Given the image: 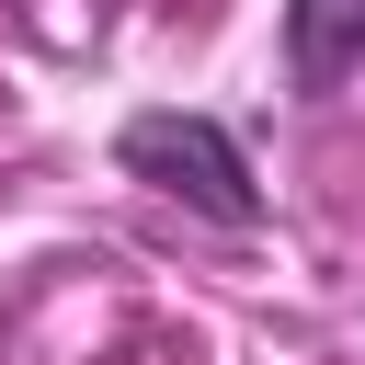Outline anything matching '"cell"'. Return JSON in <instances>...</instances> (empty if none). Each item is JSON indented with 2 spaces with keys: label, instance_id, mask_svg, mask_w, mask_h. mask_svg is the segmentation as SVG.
Listing matches in <instances>:
<instances>
[{
  "label": "cell",
  "instance_id": "cell-1",
  "mask_svg": "<svg viewBox=\"0 0 365 365\" xmlns=\"http://www.w3.org/2000/svg\"><path fill=\"white\" fill-rule=\"evenodd\" d=\"M114 160H125L148 194H171V205H194V217H217V228H251V217H262V182H251V160H240V137H228L217 114H137V125L114 137Z\"/></svg>",
  "mask_w": 365,
  "mask_h": 365
},
{
  "label": "cell",
  "instance_id": "cell-2",
  "mask_svg": "<svg viewBox=\"0 0 365 365\" xmlns=\"http://www.w3.org/2000/svg\"><path fill=\"white\" fill-rule=\"evenodd\" d=\"M365 68V0H285V80L342 91Z\"/></svg>",
  "mask_w": 365,
  "mask_h": 365
}]
</instances>
